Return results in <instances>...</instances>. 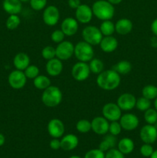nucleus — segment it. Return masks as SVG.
I'll return each mask as SVG.
<instances>
[{"instance_id":"1","label":"nucleus","mask_w":157,"mask_h":158,"mask_svg":"<svg viewBox=\"0 0 157 158\" xmlns=\"http://www.w3.org/2000/svg\"><path fill=\"white\" fill-rule=\"evenodd\" d=\"M121 83V77L114 69L103 70L97 77L96 83L101 89L111 91L119 87Z\"/></svg>"},{"instance_id":"2","label":"nucleus","mask_w":157,"mask_h":158,"mask_svg":"<svg viewBox=\"0 0 157 158\" xmlns=\"http://www.w3.org/2000/svg\"><path fill=\"white\" fill-rule=\"evenodd\" d=\"M92 10L93 15L102 21L111 20L115 15L114 6L107 0L95 1L92 6Z\"/></svg>"},{"instance_id":"3","label":"nucleus","mask_w":157,"mask_h":158,"mask_svg":"<svg viewBox=\"0 0 157 158\" xmlns=\"http://www.w3.org/2000/svg\"><path fill=\"white\" fill-rule=\"evenodd\" d=\"M42 102L45 106L48 107H55L62 103V94L58 86H49L44 89L41 97Z\"/></svg>"},{"instance_id":"4","label":"nucleus","mask_w":157,"mask_h":158,"mask_svg":"<svg viewBox=\"0 0 157 158\" xmlns=\"http://www.w3.org/2000/svg\"><path fill=\"white\" fill-rule=\"evenodd\" d=\"M74 55L75 58L81 62L89 63L92 58H94V49L92 45L83 41L78 42L75 45Z\"/></svg>"},{"instance_id":"5","label":"nucleus","mask_w":157,"mask_h":158,"mask_svg":"<svg viewBox=\"0 0 157 158\" xmlns=\"http://www.w3.org/2000/svg\"><path fill=\"white\" fill-rule=\"evenodd\" d=\"M82 36L85 42L93 46L99 45L103 35L99 28L95 26H87L82 31Z\"/></svg>"},{"instance_id":"6","label":"nucleus","mask_w":157,"mask_h":158,"mask_svg":"<svg viewBox=\"0 0 157 158\" xmlns=\"http://www.w3.org/2000/svg\"><path fill=\"white\" fill-rule=\"evenodd\" d=\"M89 64L85 62L78 61L73 65L71 70L72 78L78 82H83L87 80L90 75Z\"/></svg>"},{"instance_id":"7","label":"nucleus","mask_w":157,"mask_h":158,"mask_svg":"<svg viewBox=\"0 0 157 158\" xmlns=\"http://www.w3.org/2000/svg\"><path fill=\"white\" fill-rule=\"evenodd\" d=\"M75 46L71 42L63 40L55 47V57L62 61L68 60L74 55Z\"/></svg>"},{"instance_id":"8","label":"nucleus","mask_w":157,"mask_h":158,"mask_svg":"<svg viewBox=\"0 0 157 158\" xmlns=\"http://www.w3.org/2000/svg\"><path fill=\"white\" fill-rule=\"evenodd\" d=\"M103 117L109 121H119L122 116V110L115 103H107L102 109Z\"/></svg>"},{"instance_id":"9","label":"nucleus","mask_w":157,"mask_h":158,"mask_svg":"<svg viewBox=\"0 0 157 158\" xmlns=\"http://www.w3.org/2000/svg\"><path fill=\"white\" fill-rule=\"evenodd\" d=\"M8 82L9 86L15 89H20L24 87L27 82V77L24 71L15 69L9 73L8 77Z\"/></svg>"},{"instance_id":"10","label":"nucleus","mask_w":157,"mask_h":158,"mask_svg":"<svg viewBox=\"0 0 157 158\" xmlns=\"http://www.w3.org/2000/svg\"><path fill=\"white\" fill-rule=\"evenodd\" d=\"M60 19V12L55 6H48L44 9L42 14L43 22L49 26L57 25Z\"/></svg>"},{"instance_id":"11","label":"nucleus","mask_w":157,"mask_h":158,"mask_svg":"<svg viewBox=\"0 0 157 158\" xmlns=\"http://www.w3.org/2000/svg\"><path fill=\"white\" fill-rule=\"evenodd\" d=\"M75 19L78 23L82 24H87L90 23L93 17L92 7L86 4H81L76 9L75 12Z\"/></svg>"},{"instance_id":"12","label":"nucleus","mask_w":157,"mask_h":158,"mask_svg":"<svg viewBox=\"0 0 157 158\" xmlns=\"http://www.w3.org/2000/svg\"><path fill=\"white\" fill-rule=\"evenodd\" d=\"M47 131L52 138H60L65 134V125L59 119L53 118L48 123Z\"/></svg>"},{"instance_id":"13","label":"nucleus","mask_w":157,"mask_h":158,"mask_svg":"<svg viewBox=\"0 0 157 158\" xmlns=\"http://www.w3.org/2000/svg\"><path fill=\"white\" fill-rule=\"evenodd\" d=\"M119 122L121 124L123 130L126 131H132L136 129L139 124V120L135 114L128 113L121 116Z\"/></svg>"},{"instance_id":"14","label":"nucleus","mask_w":157,"mask_h":158,"mask_svg":"<svg viewBox=\"0 0 157 158\" xmlns=\"http://www.w3.org/2000/svg\"><path fill=\"white\" fill-rule=\"evenodd\" d=\"M139 137L144 143L152 144L157 140V129L152 124H146L141 128Z\"/></svg>"},{"instance_id":"15","label":"nucleus","mask_w":157,"mask_h":158,"mask_svg":"<svg viewBox=\"0 0 157 158\" xmlns=\"http://www.w3.org/2000/svg\"><path fill=\"white\" fill-rule=\"evenodd\" d=\"M136 98L135 96L129 93L121 94L117 99V105L122 111H130L135 107Z\"/></svg>"},{"instance_id":"16","label":"nucleus","mask_w":157,"mask_h":158,"mask_svg":"<svg viewBox=\"0 0 157 158\" xmlns=\"http://www.w3.org/2000/svg\"><path fill=\"white\" fill-rule=\"evenodd\" d=\"M92 131L98 135H106L109 133V121L104 117H95L91 121Z\"/></svg>"},{"instance_id":"17","label":"nucleus","mask_w":157,"mask_h":158,"mask_svg":"<svg viewBox=\"0 0 157 158\" xmlns=\"http://www.w3.org/2000/svg\"><path fill=\"white\" fill-rule=\"evenodd\" d=\"M78 23L72 17H67L64 19L61 23V30L66 36H72L78 32Z\"/></svg>"},{"instance_id":"18","label":"nucleus","mask_w":157,"mask_h":158,"mask_svg":"<svg viewBox=\"0 0 157 158\" xmlns=\"http://www.w3.org/2000/svg\"><path fill=\"white\" fill-rule=\"evenodd\" d=\"M63 69V64L62 60H58V58L52 59L48 60L46 64V73L51 77H58L62 73Z\"/></svg>"},{"instance_id":"19","label":"nucleus","mask_w":157,"mask_h":158,"mask_svg":"<svg viewBox=\"0 0 157 158\" xmlns=\"http://www.w3.org/2000/svg\"><path fill=\"white\" fill-rule=\"evenodd\" d=\"M61 148L63 151H71L75 149L78 145V138L76 135L72 134H68L62 137Z\"/></svg>"},{"instance_id":"20","label":"nucleus","mask_w":157,"mask_h":158,"mask_svg":"<svg viewBox=\"0 0 157 158\" xmlns=\"http://www.w3.org/2000/svg\"><path fill=\"white\" fill-rule=\"evenodd\" d=\"M2 8L9 15H18L22 9V2L20 0H4Z\"/></svg>"},{"instance_id":"21","label":"nucleus","mask_w":157,"mask_h":158,"mask_svg":"<svg viewBox=\"0 0 157 158\" xmlns=\"http://www.w3.org/2000/svg\"><path fill=\"white\" fill-rule=\"evenodd\" d=\"M100 49L104 52H112L118 47V40L112 35L103 36L99 43Z\"/></svg>"},{"instance_id":"22","label":"nucleus","mask_w":157,"mask_h":158,"mask_svg":"<svg viewBox=\"0 0 157 158\" xmlns=\"http://www.w3.org/2000/svg\"><path fill=\"white\" fill-rule=\"evenodd\" d=\"M115 32L121 35H127L130 33L133 29V23L130 19L123 18L119 19L115 24Z\"/></svg>"},{"instance_id":"23","label":"nucleus","mask_w":157,"mask_h":158,"mask_svg":"<svg viewBox=\"0 0 157 158\" xmlns=\"http://www.w3.org/2000/svg\"><path fill=\"white\" fill-rule=\"evenodd\" d=\"M13 65L15 69L24 71L30 65V57L26 52H18L14 56Z\"/></svg>"},{"instance_id":"24","label":"nucleus","mask_w":157,"mask_h":158,"mask_svg":"<svg viewBox=\"0 0 157 158\" xmlns=\"http://www.w3.org/2000/svg\"><path fill=\"white\" fill-rule=\"evenodd\" d=\"M118 150L123 154H129L134 151L135 143L133 140L129 137H123L121 140H119L117 143Z\"/></svg>"},{"instance_id":"25","label":"nucleus","mask_w":157,"mask_h":158,"mask_svg":"<svg viewBox=\"0 0 157 158\" xmlns=\"http://www.w3.org/2000/svg\"><path fill=\"white\" fill-rule=\"evenodd\" d=\"M132 64L130 62L127 61V60H121V61L118 62L115 65H114L112 69L116 71L120 76L121 75H127L132 70Z\"/></svg>"},{"instance_id":"26","label":"nucleus","mask_w":157,"mask_h":158,"mask_svg":"<svg viewBox=\"0 0 157 158\" xmlns=\"http://www.w3.org/2000/svg\"><path fill=\"white\" fill-rule=\"evenodd\" d=\"M33 85L36 89L44 90L51 86V80L46 76L38 75V77L33 79Z\"/></svg>"},{"instance_id":"27","label":"nucleus","mask_w":157,"mask_h":158,"mask_svg":"<svg viewBox=\"0 0 157 158\" xmlns=\"http://www.w3.org/2000/svg\"><path fill=\"white\" fill-rule=\"evenodd\" d=\"M89 66L90 72L95 75H99L104 70V63L99 58H92L89 62Z\"/></svg>"},{"instance_id":"28","label":"nucleus","mask_w":157,"mask_h":158,"mask_svg":"<svg viewBox=\"0 0 157 158\" xmlns=\"http://www.w3.org/2000/svg\"><path fill=\"white\" fill-rule=\"evenodd\" d=\"M99 29L103 36L112 35V34L115 32V24L111 20H105L100 25Z\"/></svg>"},{"instance_id":"29","label":"nucleus","mask_w":157,"mask_h":158,"mask_svg":"<svg viewBox=\"0 0 157 158\" xmlns=\"http://www.w3.org/2000/svg\"><path fill=\"white\" fill-rule=\"evenodd\" d=\"M143 97L149 100H155L157 97V87L154 85H146L142 90Z\"/></svg>"},{"instance_id":"30","label":"nucleus","mask_w":157,"mask_h":158,"mask_svg":"<svg viewBox=\"0 0 157 158\" xmlns=\"http://www.w3.org/2000/svg\"><path fill=\"white\" fill-rule=\"evenodd\" d=\"M75 128H76V131L81 134L89 133L92 130L91 121H89V120H86V119L79 120L75 124Z\"/></svg>"},{"instance_id":"31","label":"nucleus","mask_w":157,"mask_h":158,"mask_svg":"<svg viewBox=\"0 0 157 158\" xmlns=\"http://www.w3.org/2000/svg\"><path fill=\"white\" fill-rule=\"evenodd\" d=\"M21 19L18 15H9L6 22V26L9 30H14L19 26Z\"/></svg>"},{"instance_id":"32","label":"nucleus","mask_w":157,"mask_h":158,"mask_svg":"<svg viewBox=\"0 0 157 158\" xmlns=\"http://www.w3.org/2000/svg\"><path fill=\"white\" fill-rule=\"evenodd\" d=\"M144 120L147 124L153 125L157 120V110L149 108L144 112Z\"/></svg>"},{"instance_id":"33","label":"nucleus","mask_w":157,"mask_h":158,"mask_svg":"<svg viewBox=\"0 0 157 158\" xmlns=\"http://www.w3.org/2000/svg\"><path fill=\"white\" fill-rule=\"evenodd\" d=\"M151 106V101L149 99L146 98L144 97H139L136 99V103H135V107L137 110L142 112H145L146 110L149 109Z\"/></svg>"},{"instance_id":"34","label":"nucleus","mask_w":157,"mask_h":158,"mask_svg":"<svg viewBox=\"0 0 157 158\" xmlns=\"http://www.w3.org/2000/svg\"><path fill=\"white\" fill-rule=\"evenodd\" d=\"M24 73L27 79H35V77L39 75V69L35 65H29L24 70Z\"/></svg>"},{"instance_id":"35","label":"nucleus","mask_w":157,"mask_h":158,"mask_svg":"<svg viewBox=\"0 0 157 158\" xmlns=\"http://www.w3.org/2000/svg\"><path fill=\"white\" fill-rule=\"evenodd\" d=\"M42 56L46 60H52L55 57V48L52 46H46L42 50Z\"/></svg>"},{"instance_id":"36","label":"nucleus","mask_w":157,"mask_h":158,"mask_svg":"<svg viewBox=\"0 0 157 158\" xmlns=\"http://www.w3.org/2000/svg\"><path fill=\"white\" fill-rule=\"evenodd\" d=\"M29 3L33 10L41 11L47 6V0H29Z\"/></svg>"},{"instance_id":"37","label":"nucleus","mask_w":157,"mask_h":158,"mask_svg":"<svg viewBox=\"0 0 157 158\" xmlns=\"http://www.w3.org/2000/svg\"><path fill=\"white\" fill-rule=\"evenodd\" d=\"M122 130H123V128H122L121 124H120V123L119 121H112L109 123V134H112L114 136H118L121 134Z\"/></svg>"},{"instance_id":"38","label":"nucleus","mask_w":157,"mask_h":158,"mask_svg":"<svg viewBox=\"0 0 157 158\" xmlns=\"http://www.w3.org/2000/svg\"><path fill=\"white\" fill-rule=\"evenodd\" d=\"M65 36L66 35L61 29H56V30H54L51 34V40L53 43L58 44L64 40Z\"/></svg>"},{"instance_id":"39","label":"nucleus","mask_w":157,"mask_h":158,"mask_svg":"<svg viewBox=\"0 0 157 158\" xmlns=\"http://www.w3.org/2000/svg\"><path fill=\"white\" fill-rule=\"evenodd\" d=\"M105 152L100 149H92L87 151L85 154L84 158H105Z\"/></svg>"},{"instance_id":"40","label":"nucleus","mask_w":157,"mask_h":158,"mask_svg":"<svg viewBox=\"0 0 157 158\" xmlns=\"http://www.w3.org/2000/svg\"><path fill=\"white\" fill-rule=\"evenodd\" d=\"M154 149L152 144H149V143H144L140 148V154L144 157H150Z\"/></svg>"},{"instance_id":"41","label":"nucleus","mask_w":157,"mask_h":158,"mask_svg":"<svg viewBox=\"0 0 157 158\" xmlns=\"http://www.w3.org/2000/svg\"><path fill=\"white\" fill-rule=\"evenodd\" d=\"M105 158H125L124 154L120 152L118 149L112 148L106 151L105 154Z\"/></svg>"},{"instance_id":"42","label":"nucleus","mask_w":157,"mask_h":158,"mask_svg":"<svg viewBox=\"0 0 157 158\" xmlns=\"http://www.w3.org/2000/svg\"><path fill=\"white\" fill-rule=\"evenodd\" d=\"M103 139H104V140L109 143L111 149H112V148H115V147L116 146L117 143H118V140H117L116 136H114L111 134H106V135L105 136Z\"/></svg>"},{"instance_id":"43","label":"nucleus","mask_w":157,"mask_h":158,"mask_svg":"<svg viewBox=\"0 0 157 158\" xmlns=\"http://www.w3.org/2000/svg\"><path fill=\"white\" fill-rule=\"evenodd\" d=\"M49 147L52 150L57 151L61 148V141L59 138H52L49 143Z\"/></svg>"},{"instance_id":"44","label":"nucleus","mask_w":157,"mask_h":158,"mask_svg":"<svg viewBox=\"0 0 157 158\" xmlns=\"http://www.w3.org/2000/svg\"><path fill=\"white\" fill-rule=\"evenodd\" d=\"M99 149H100L102 151H103V152H106V151H108L109 149H111V148L110 147H109V143H108L104 139H103V140L100 142L99 145Z\"/></svg>"},{"instance_id":"45","label":"nucleus","mask_w":157,"mask_h":158,"mask_svg":"<svg viewBox=\"0 0 157 158\" xmlns=\"http://www.w3.org/2000/svg\"><path fill=\"white\" fill-rule=\"evenodd\" d=\"M68 5L71 9H76L81 5V1L80 0H69Z\"/></svg>"},{"instance_id":"46","label":"nucleus","mask_w":157,"mask_h":158,"mask_svg":"<svg viewBox=\"0 0 157 158\" xmlns=\"http://www.w3.org/2000/svg\"><path fill=\"white\" fill-rule=\"evenodd\" d=\"M151 31L154 34V35L157 36V18L155 19L151 24Z\"/></svg>"},{"instance_id":"47","label":"nucleus","mask_w":157,"mask_h":158,"mask_svg":"<svg viewBox=\"0 0 157 158\" xmlns=\"http://www.w3.org/2000/svg\"><path fill=\"white\" fill-rule=\"evenodd\" d=\"M150 44L153 48H157V36L154 35L150 40Z\"/></svg>"},{"instance_id":"48","label":"nucleus","mask_w":157,"mask_h":158,"mask_svg":"<svg viewBox=\"0 0 157 158\" xmlns=\"http://www.w3.org/2000/svg\"><path fill=\"white\" fill-rule=\"evenodd\" d=\"M6 142V138H5V136L3 134H0V147L2 146L3 144Z\"/></svg>"},{"instance_id":"49","label":"nucleus","mask_w":157,"mask_h":158,"mask_svg":"<svg viewBox=\"0 0 157 158\" xmlns=\"http://www.w3.org/2000/svg\"><path fill=\"white\" fill-rule=\"evenodd\" d=\"M107 1L109 2L111 4H112L114 6V5H118L119 3H121L123 2V0H107Z\"/></svg>"},{"instance_id":"50","label":"nucleus","mask_w":157,"mask_h":158,"mask_svg":"<svg viewBox=\"0 0 157 158\" xmlns=\"http://www.w3.org/2000/svg\"><path fill=\"white\" fill-rule=\"evenodd\" d=\"M149 158H157V150H155V151H153V153H152V155L150 156V157Z\"/></svg>"},{"instance_id":"51","label":"nucleus","mask_w":157,"mask_h":158,"mask_svg":"<svg viewBox=\"0 0 157 158\" xmlns=\"http://www.w3.org/2000/svg\"><path fill=\"white\" fill-rule=\"evenodd\" d=\"M154 106H155V109L157 110V97L155 99V101H154Z\"/></svg>"},{"instance_id":"52","label":"nucleus","mask_w":157,"mask_h":158,"mask_svg":"<svg viewBox=\"0 0 157 158\" xmlns=\"http://www.w3.org/2000/svg\"><path fill=\"white\" fill-rule=\"evenodd\" d=\"M69 158H82V157H78V156H77V155H73V156H71V157Z\"/></svg>"},{"instance_id":"53","label":"nucleus","mask_w":157,"mask_h":158,"mask_svg":"<svg viewBox=\"0 0 157 158\" xmlns=\"http://www.w3.org/2000/svg\"><path fill=\"white\" fill-rule=\"evenodd\" d=\"M22 2H29V0H20Z\"/></svg>"},{"instance_id":"54","label":"nucleus","mask_w":157,"mask_h":158,"mask_svg":"<svg viewBox=\"0 0 157 158\" xmlns=\"http://www.w3.org/2000/svg\"><path fill=\"white\" fill-rule=\"evenodd\" d=\"M153 126L155 127L156 128V129H157V120H156V121H155V123H154V124H153Z\"/></svg>"}]
</instances>
